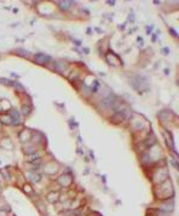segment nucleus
<instances>
[{
    "label": "nucleus",
    "instance_id": "f257e3e1",
    "mask_svg": "<svg viewBox=\"0 0 179 216\" xmlns=\"http://www.w3.org/2000/svg\"><path fill=\"white\" fill-rule=\"evenodd\" d=\"M173 187L171 181L167 179V181H163L162 185H158L157 186V191H156V196L161 199L164 198H169L173 195Z\"/></svg>",
    "mask_w": 179,
    "mask_h": 216
},
{
    "label": "nucleus",
    "instance_id": "f03ea898",
    "mask_svg": "<svg viewBox=\"0 0 179 216\" xmlns=\"http://www.w3.org/2000/svg\"><path fill=\"white\" fill-rule=\"evenodd\" d=\"M58 182L62 187H69L73 182V178H72V176H71V175L65 174V175H62V176L59 177Z\"/></svg>",
    "mask_w": 179,
    "mask_h": 216
},
{
    "label": "nucleus",
    "instance_id": "7ed1b4c3",
    "mask_svg": "<svg viewBox=\"0 0 179 216\" xmlns=\"http://www.w3.org/2000/svg\"><path fill=\"white\" fill-rule=\"evenodd\" d=\"M35 60L39 64H44V63H47L50 60V57L47 55H44V54H37L35 56Z\"/></svg>",
    "mask_w": 179,
    "mask_h": 216
},
{
    "label": "nucleus",
    "instance_id": "20e7f679",
    "mask_svg": "<svg viewBox=\"0 0 179 216\" xmlns=\"http://www.w3.org/2000/svg\"><path fill=\"white\" fill-rule=\"evenodd\" d=\"M124 118H126V116H124L123 113H120V112H118V113H116V114L113 116L112 121H113V123H116V124H118V123L122 122V121L124 120Z\"/></svg>",
    "mask_w": 179,
    "mask_h": 216
},
{
    "label": "nucleus",
    "instance_id": "39448f33",
    "mask_svg": "<svg viewBox=\"0 0 179 216\" xmlns=\"http://www.w3.org/2000/svg\"><path fill=\"white\" fill-rule=\"evenodd\" d=\"M1 146L4 148V149H7V150H12L13 149L12 141H11L9 138H4V139L1 140Z\"/></svg>",
    "mask_w": 179,
    "mask_h": 216
},
{
    "label": "nucleus",
    "instance_id": "423d86ee",
    "mask_svg": "<svg viewBox=\"0 0 179 216\" xmlns=\"http://www.w3.org/2000/svg\"><path fill=\"white\" fill-rule=\"evenodd\" d=\"M101 105L104 108H107V109H109V108H112L114 105V100L112 99V98H105V99L101 102Z\"/></svg>",
    "mask_w": 179,
    "mask_h": 216
},
{
    "label": "nucleus",
    "instance_id": "0eeeda50",
    "mask_svg": "<svg viewBox=\"0 0 179 216\" xmlns=\"http://www.w3.org/2000/svg\"><path fill=\"white\" fill-rule=\"evenodd\" d=\"M47 198L51 204H54V202H56L58 200V193H55V192L50 193V194H47Z\"/></svg>",
    "mask_w": 179,
    "mask_h": 216
},
{
    "label": "nucleus",
    "instance_id": "6e6552de",
    "mask_svg": "<svg viewBox=\"0 0 179 216\" xmlns=\"http://www.w3.org/2000/svg\"><path fill=\"white\" fill-rule=\"evenodd\" d=\"M173 209H174V204H169V202L163 204L162 206H161V211H163V212H172Z\"/></svg>",
    "mask_w": 179,
    "mask_h": 216
},
{
    "label": "nucleus",
    "instance_id": "1a4fd4ad",
    "mask_svg": "<svg viewBox=\"0 0 179 216\" xmlns=\"http://www.w3.org/2000/svg\"><path fill=\"white\" fill-rule=\"evenodd\" d=\"M71 5H72V2H70V1H62V2H59V7H60L61 10H64V11H68V10L71 7Z\"/></svg>",
    "mask_w": 179,
    "mask_h": 216
},
{
    "label": "nucleus",
    "instance_id": "9d476101",
    "mask_svg": "<svg viewBox=\"0 0 179 216\" xmlns=\"http://www.w3.org/2000/svg\"><path fill=\"white\" fill-rule=\"evenodd\" d=\"M0 120L2 121L3 123H5V124H9V123L13 122L12 117L9 116V115H3V116H1L0 117Z\"/></svg>",
    "mask_w": 179,
    "mask_h": 216
},
{
    "label": "nucleus",
    "instance_id": "9b49d317",
    "mask_svg": "<svg viewBox=\"0 0 179 216\" xmlns=\"http://www.w3.org/2000/svg\"><path fill=\"white\" fill-rule=\"evenodd\" d=\"M1 107H2V109L4 110V111H7V109L11 108V103H9L7 100H2V101H1Z\"/></svg>",
    "mask_w": 179,
    "mask_h": 216
},
{
    "label": "nucleus",
    "instance_id": "f8f14e48",
    "mask_svg": "<svg viewBox=\"0 0 179 216\" xmlns=\"http://www.w3.org/2000/svg\"><path fill=\"white\" fill-rule=\"evenodd\" d=\"M164 137H167V141L169 142V146H171V148H172V144H173V140H172V138H171V136H170V134H165L164 135Z\"/></svg>",
    "mask_w": 179,
    "mask_h": 216
},
{
    "label": "nucleus",
    "instance_id": "ddd939ff",
    "mask_svg": "<svg viewBox=\"0 0 179 216\" xmlns=\"http://www.w3.org/2000/svg\"><path fill=\"white\" fill-rule=\"evenodd\" d=\"M23 191L26 193H28V194H31V193H32V188H31L28 185H26V186L23 187Z\"/></svg>",
    "mask_w": 179,
    "mask_h": 216
},
{
    "label": "nucleus",
    "instance_id": "4468645a",
    "mask_svg": "<svg viewBox=\"0 0 179 216\" xmlns=\"http://www.w3.org/2000/svg\"><path fill=\"white\" fill-rule=\"evenodd\" d=\"M31 112V110H30V107H22V113H23L24 115H28V113Z\"/></svg>",
    "mask_w": 179,
    "mask_h": 216
},
{
    "label": "nucleus",
    "instance_id": "2eb2a0df",
    "mask_svg": "<svg viewBox=\"0 0 179 216\" xmlns=\"http://www.w3.org/2000/svg\"><path fill=\"white\" fill-rule=\"evenodd\" d=\"M0 83L9 84V83H11V81H9V80H7V79H0Z\"/></svg>",
    "mask_w": 179,
    "mask_h": 216
},
{
    "label": "nucleus",
    "instance_id": "dca6fc26",
    "mask_svg": "<svg viewBox=\"0 0 179 216\" xmlns=\"http://www.w3.org/2000/svg\"><path fill=\"white\" fill-rule=\"evenodd\" d=\"M0 216H7V211H4V210H0Z\"/></svg>",
    "mask_w": 179,
    "mask_h": 216
}]
</instances>
